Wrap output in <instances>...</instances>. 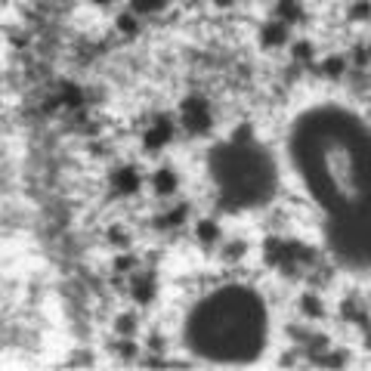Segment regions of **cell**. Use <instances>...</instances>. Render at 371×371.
Returning a JSON list of instances; mask_svg holds the SVG:
<instances>
[{
	"mask_svg": "<svg viewBox=\"0 0 371 371\" xmlns=\"http://www.w3.org/2000/svg\"><path fill=\"white\" fill-rule=\"evenodd\" d=\"M300 346L306 350V356H310L312 362H316L325 350H332V341H328L325 334H319V332H310V334H306V341H303Z\"/></svg>",
	"mask_w": 371,
	"mask_h": 371,
	"instance_id": "obj_16",
	"label": "cell"
},
{
	"mask_svg": "<svg viewBox=\"0 0 371 371\" xmlns=\"http://www.w3.org/2000/svg\"><path fill=\"white\" fill-rule=\"evenodd\" d=\"M115 25H118V35H124V37L140 35V19H136V13H121L115 19Z\"/></svg>",
	"mask_w": 371,
	"mask_h": 371,
	"instance_id": "obj_22",
	"label": "cell"
},
{
	"mask_svg": "<svg viewBox=\"0 0 371 371\" xmlns=\"http://www.w3.org/2000/svg\"><path fill=\"white\" fill-rule=\"evenodd\" d=\"M341 312H343V319H346V322H356L359 328H365V303H362V297H359V294L346 297V300L341 303Z\"/></svg>",
	"mask_w": 371,
	"mask_h": 371,
	"instance_id": "obj_15",
	"label": "cell"
},
{
	"mask_svg": "<svg viewBox=\"0 0 371 371\" xmlns=\"http://www.w3.org/2000/svg\"><path fill=\"white\" fill-rule=\"evenodd\" d=\"M312 56H316V53H312L310 40H294V44H291V59L297 62V66H310Z\"/></svg>",
	"mask_w": 371,
	"mask_h": 371,
	"instance_id": "obj_23",
	"label": "cell"
},
{
	"mask_svg": "<svg viewBox=\"0 0 371 371\" xmlns=\"http://www.w3.org/2000/svg\"><path fill=\"white\" fill-rule=\"evenodd\" d=\"M109 186H111V195L115 198H130L140 192L142 176L133 164H118V167H111V174H109Z\"/></svg>",
	"mask_w": 371,
	"mask_h": 371,
	"instance_id": "obj_7",
	"label": "cell"
},
{
	"mask_svg": "<svg viewBox=\"0 0 371 371\" xmlns=\"http://www.w3.org/2000/svg\"><path fill=\"white\" fill-rule=\"evenodd\" d=\"M106 238H109V245H111V248H118V251H127V248H130V232H127L121 223L109 226Z\"/></svg>",
	"mask_w": 371,
	"mask_h": 371,
	"instance_id": "obj_20",
	"label": "cell"
},
{
	"mask_svg": "<svg viewBox=\"0 0 371 371\" xmlns=\"http://www.w3.org/2000/svg\"><path fill=\"white\" fill-rule=\"evenodd\" d=\"M96 6H109V4H115V0H93Z\"/></svg>",
	"mask_w": 371,
	"mask_h": 371,
	"instance_id": "obj_30",
	"label": "cell"
},
{
	"mask_svg": "<svg viewBox=\"0 0 371 371\" xmlns=\"http://www.w3.org/2000/svg\"><path fill=\"white\" fill-rule=\"evenodd\" d=\"M291 158L332 220H365L368 133L343 109H312L294 121Z\"/></svg>",
	"mask_w": 371,
	"mask_h": 371,
	"instance_id": "obj_1",
	"label": "cell"
},
{
	"mask_svg": "<svg viewBox=\"0 0 371 371\" xmlns=\"http://www.w3.org/2000/svg\"><path fill=\"white\" fill-rule=\"evenodd\" d=\"M174 136H176L174 115H164V111L149 115L146 127H142V149H146V155H158V152H164L167 146H171Z\"/></svg>",
	"mask_w": 371,
	"mask_h": 371,
	"instance_id": "obj_6",
	"label": "cell"
},
{
	"mask_svg": "<svg viewBox=\"0 0 371 371\" xmlns=\"http://www.w3.org/2000/svg\"><path fill=\"white\" fill-rule=\"evenodd\" d=\"M180 124H183V130L189 133V136L211 133L214 109H211V102H207V96H201V93H189V96H186V99L180 102Z\"/></svg>",
	"mask_w": 371,
	"mask_h": 371,
	"instance_id": "obj_5",
	"label": "cell"
},
{
	"mask_svg": "<svg viewBox=\"0 0 371 371\" xmlns=\"http://www.w3.org/2000/svg\"><path fill=\"white\" fill-rule=\"evenodd\" d=\"M127 288H130V297L140 306H149L158 297V279L152 269H140V266H136L130 276H127Z\"/></svg>",
	"mask_w": 371,
	"mask_h": 371,
	"instance_id": "obj_8",
	"label": "cell"
},
{
	"mask_svg": "<svg viewBox=\"0 0 371 371\" xmlns=\"http://www.w3.org/2000/svg\"><path fill=\"white\" fill-rule=\"evenodd\" d=\"M111 353L121 359H133L136 356V343L130 341V337H124V334H118V341L111 343Z\"/></svg>",
	"mask_w": 371,
	"mask_h": 371,
	"instance_id": "obj_24",
	"label": "cell"
},
{
	"mask_svg": "<svg viewBox=\"0 0 371 371\" xmlns=\"http://www.w3.org/2000/svg\"><path fill=\"white\" fill-rule=\"evenodd\" d=\"M186 220H189V205H186V201H180L176 207H171V211H164V214L155 217V229L171 232V229H180Z\"/></svg>",
	"mask_w": 371,
	"mask_h": 371,
	"instance_id": "obj_11",
	"label": "cell"
},
{
	"mask_svg": "<svg viewBox=\"0 0 371 371\" xmlns=\"http://www.w3.org/2000/svg\"><path fill=\"white\" fill-rule=\"evenodd\" d=\"M149 350H152V353H161V350H164V341H161L158 334H152V337H149Z\"/></svg>",
	"mask_w": 371,
	"mask_h": 371,
	"instance_id": "obj_28",
	"label": "cell"
},
{
	"mask_svg": "<svg viewBox=\"0 0 371 371\" xmlns=\"http://www.w3.org/2000/svg\"><path fill=\"white\" fill-rule=\"evenodd\" d=\"M303 4L300 0H276V19L281 25H300L303 22Z\"/></svg>",
	"mask_w": 371,
	"mask_h": 371,
	"instance_id": "obj_13",
	"label": "cell"
},
{
	"mask_svg": "<svg viewBox=\"0 0 371 371\" xmlns=\"http://www.w3.org/2000/svg\"><path fill=\"white\" fill-rule=\"evenodd\" d=\"M353 66H356L359 71H365V66H368V50H365V44H356L353 47Z\"/></svg>",
	"mask_w": 371,
	"mask_h": 371,
	"instance_id": "obj_26",
	"label": "cell"
},
{
	"mask_svg": "<svg viewBox=\"0 0 371 371\" xmlns=\"http://www.w3.org/2000/svg\"><path fill=\"white\" fill-rule=\"evenodd\" d=\"M189 350L211 362H254L266 343V306L245 285L207 294L186 325Z\"/></svg>",
	"mask_w": 371,
	"mask_h": 371,
	"instance_id": "obj_2",
	"label": "cell"
},
{
	"mask_svg": "<svg viewBox=\"0 0 371 371\" xmlns=\"http://www.w3.org/2000/svg\"><path fill=\"white\" fill-rule=\"evenodd\" d=\"M136 266H140V260H136L130 251H121V254L115 257V263H111V272H115L118 279H127V276H130V272L136 269Z\"/></svg>",
	"mask_w": 371,
	"mask_h": 371,
	"instance_id": "obj_19",
	"label": "cell"
},
{
	"mask_svg": "<svg viewBox=\"0 0 371 371\" xmlns=\"http://www.w3.org/2000/svg\"><path fill=\"white\" fill-rule=\"evenodd\" d=\"M260 44L266 47V50H276V47L288 44V25H281L279 19H269L260 28Z\"/></svg>",
	"mask_w": 371,
	"mask_h": 371,
	"instance_id": "obj_12",
	"label": "cell"
},
{
	"mask_svg": "<svg viewBox=\"0 0 371 371\" xmlns=\"http://www.w3.org/2000/svg\"><path fill=\"white\" fill-rule=\"evenodd\" d=\"M152 189H155V195H161V198L176 195V189H180V171L171 164H161L158 171L152 174Z\"/></svg>",
	"mask_w": 371,
	"mask_h": 371,
	"instance_id": "obj_9",
	"label": "cell"
},
{
	"mask_svg": "<svg viewBox=\"0 0 371 371\" xmlns=\"http://www.w3.org/2000/svg\"><path fill=\"white\" fill-rule=\"evenodd\" d=\"M300 312L306 319H322L325 316V303H322V297L316 291H306L300 297Z\"/></svg>",
	"mask_w": 371,
	"mask_h": 371,
	"instance_id": "obj_17",
	"label": "cell"
},
{
	"mask_svg": "<svg viewBox=\"0 0 371 371\" xmlns=\"http://www.w3.org/2000/svg\"><path fill=\"white\" fill-rule=\"evenodd\" d=\"M211 174L220 192L223 211L266 205L276 192V161L254 142L251 127H238L229 142H220L211 152Z\"/></svg>",
	"mask_w": 371,
	"mask_h": 371,
	"instance_id": "obj_3",
	"label": "cell"
},
{
	"mask_svg": "<svg viewBox=\"0 0 371 371\" xmlns=\"http://www.w3.org/2000/svg\"><path fill=\"white\" fill-rule=\"evenodd\" d=\"M353 19H359V22H365L368 19V0H356L353 4V10H350Z\"/></svg>",
	"mask_w": 371,
	"mask_h": 371,
	"instance_id": "obj_27",
	"label": "cell"
},
{
	"mask_svg": "<svg viewBox=\"0 0 371 371\" xmlns=\"http://www.w3.org/2000/svg\"><path fill=\"white\" fill-rule=\"evenodd\" d=\"M214 4H217V6H232L236 0H214Z\"/></svg>",
	"mask_w": 371,
	"mask_h": 371,
	"instance_id": "obj_29",
	"label": "cell"
},
{
	"mask_svg": "<svg viewBox=\"0 0 371 371\" xmlns=\"http://www.w3.org/2000/svg\"><path fill=\"white\" fill-rule=\"evenodd\" d=\"M263 257L266 263L281 269L288 279H306V272L322 260L316 248L303 245V241H291V238H266Z\"/></svg>",
	"mask_w": 371,
	"mask_h": 371,
	"instance_id": "obj_4",
	"label": "cell"
},
{
	"mask_svg": "<svg viewBox=\"0 0 371 371\" xmlns=\"http://www.w3.org/2000/svg\"><path fill=\"white\" fill-rule=\"evenodd\" d=\"M115 332L124 334V337H133V332H136V316L133 312H121V316L115 319Z\"/></svg>",
	"mask_w": 371,
	"mask_h": 371,
	"instance_id": "obj_25",
	"label": "cell"
},
{
	"mask_svg": "<svg viewBox=\"0 0 371 371\" xmlns=\"http://www.w3.org/2000/svg\"><path fill=\"white\" fill-rule=\"evenodd\" d=\"M167 6V0H130V13L136 16H158Z\"/></svg>",
	"mask_w": 371,
	"mask_h": 371,
	"instance_id": "obj_21",
	"label": "cell"
},
{
	"mask_svg": "<svg viewBox=\"0 0 371 371\" xmlns=\"http://www.w3.org/2000/svg\"><path fill=\"white\" fill-rule=\"evenodd\" d=\"M195 238L205 248H214L223 241V232H220V226H217V220H198L195 223Z\"/></svg>",
	"mask_w": 371,
	"mask_h": 371,
	"instance_id": "obj_14",
	"label": "cell"
},
{
	"mask_svg": "<svg viewBox=\"0 0 371 371\" xmlns=\"http://www.w3.org/2000/svg\"><path fill=\"white\" fill-rule=\"evenodd\" d=\"M346 71H350V56H343V53L325 56V59H322L319 66H316V75L325 78V80H341Z\"/></svg>",
	"mask_w": 371,
	"mask_h": 371,
	"instance_id": "obj_10",
	"label": "cell"
},
{
	"mask_svg": "<svg viewBox=\"0 0 371 371\" xmlns=\"http://www.w3.org/2000/svg\"><path fill=\"white\" fill-rule=\"evenodd\" d=\"M245 254H248V241H241V238H232V241H226V245L220 248L223 263H238Z\"/></svg>",
	"mask_w": 371,
	"mask_h": 371,
	"instance_id": "obj_18",
	"label": "cell"
}]
</instances>
